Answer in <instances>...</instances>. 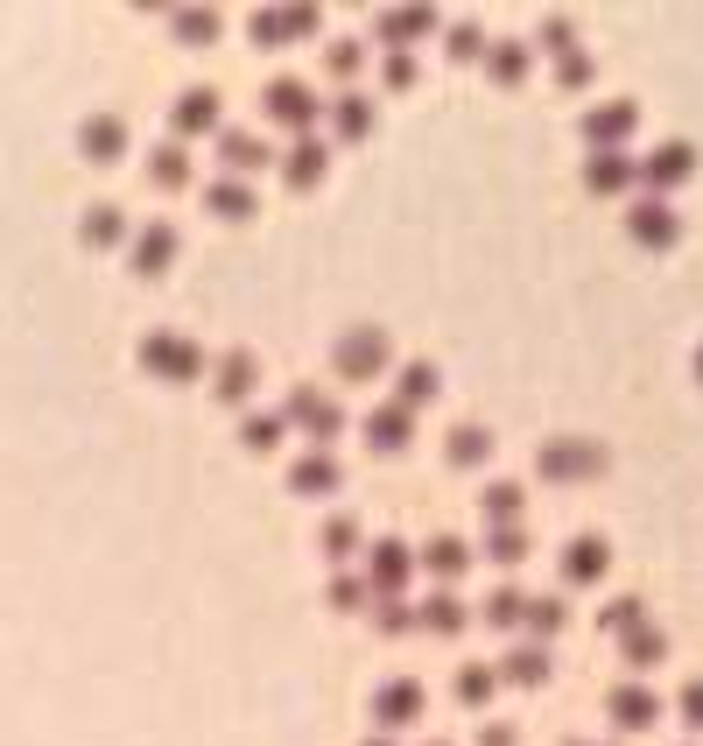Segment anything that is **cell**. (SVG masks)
Here are the masks:
<instances>
[{
  "mask_svg": "<svg viewBox=\"0 0 703 746\" xmlns=\"http://www.w3.org/2000/svg\"><path fill=\"white\" fill-rule=\"evenodd\" d=\"M486 64H492V78H506V85H520V78H528V50H514V42H500V50H492Z\"/></svg>",
  "mask_w": 703,
  "mask_h": 746,
  "instance_id": "10",
  "label": "cell"
},
{
  "mask_svg": "<svg viewBox=\"0 0 703 746\" xmlns=\"http://www.w3.org/2000/svg\"><path fill=\"white\" fill-rule=\"evenodd\" d=\"M662 648H668V641L654 634V626H633V641H626V662H633V669H654V662H662Z\"/></svg>",
  "mask_w": 703,
  "mask_h": 746,
  "instance_id": "8",
  "label": "cell"
},
{
  "mask_svg": "<svg viewBox=\"0 0 703 746\" xmlns=\"http://www.w3.org/2000/svg\"><path fill=\"white\" fill-rule=\"evenodd\" d=\"M401 571H409V557H401V549H380V577H387V585H394Z\"/></svg>",
  "mask_w": 703,
  "mask_h": 746,
  "instance_id": "20",
  "label": "cell"
},
{
  "mask_svg": "<svg viewBox=\"0 0 703 746\" xmlns=\"http://www.w3.org/2000/svg\"><path fill=\"white\" fill-rule=\"evenodd\" d=\"M542 36H549V50H556V57H563V50H570V42H577V28H570V22H563V14H556V22H549V28H542Z\"/></svg>",
  "mask_w": 703,
  "mask_h": 746,
  "instance_id": "19",
  "label": "cell"
},
{
  "mask_svg": "<svg viewBox=\"0 0 703 746\" xmlns=\"http://www.w3.org/2000/svg\"><path fill=\"white\" fill-rule=\"evenodd\" d=\"M429 563H437L443 577H457V571H465V549H457V543H437V549H429Z\"/></svg>",
  "mask_w": 703,
  "mask_h": 746,
  "instance_id": "16",
  "label": "cell"
},
{
  "mask_svg": "<svg viewBox=\"0 0 703 746\" xmlns=\"http://www.w3.org/2000/svg\"><path fill=\"white\" fill-rule=\"evenodd\" d=\"M612 711H619V719H626V725H648V719H654V697H648V691H640V683H626V691H619V697H612Z\"/></svg>",
  "mask_w": 703,
  "mask_h": 746,
  "instance_id": "9",
  "label": "cell"
},
{
  "mask_svg": "<svg viewBox=\"0 0 703 746\" xmlns=\"http://www.w3.org/2000/svg\"><path fill=\"white\" fill-rule=\"evenodd\" d=\"M605 557H612V543L585 535V543H577L570 557H563V577H570V585H598V577H605Z\"/></svg>",
  "mask_w": 703,
  "mask_h": 746,
  "instance_id": "6",
  "label": "cell"
},
{
  "mask_svg": "<svg viewBox=\"0 0 703 746\" xmlns=\"http://www.w3.org/2000/svg\"><path fill=\"white\" fill-rule=\"evenodd\" d=\"M690 170H696V148L690 141H668V148H654L648 162H640V184L654 190V198H662V190H676V184H690Z\"/></svg>",
  "mask_w": 703,
  "mask_h": 746,
  "instance_id": "3",
  "label": "cell"
},
{
  "mask_svg": "<svg viewBox=\"0 0 703 746\" xmlns=\"http://www.w3.org/2000/svg\"><path fill=\"white\" fill-rule=\"evenodd\" d=\"M506 676H514V683H542V676H549V662H542V648H520V655H514V662H506Z\"/></svg>",
  "mask_w": 703,
  "mask_h": 746,
  "instance_id": "11",
  "label": "cell"
},
{
  "mask_svg": "<svg viewBox=\"0 0 703 746\" xmlns=\"http://www.w3.org/2000/svg\"><path fill=\"white\" fill-rule=\"evenodd\" d=\"M520 599H528V592H492L486 620H492V626H500V620H520V613H528V606H520Z\"/></svg>",
  "mask_w": 703,
  "mask_h": 746,
  "instance_id": "12",
  "label": "cell"
},
{
  "mask_svg": "<svg viewBox=\"0 0 703 746\" xmlns=\"http://www.w3.org/2000/svg\"><path fill=\"white\" fill-rule=\"evenodd\" d=\"M556 78H563V85H591V57H585V50H563Z\"/></svg>",
  "mask_w": 703,
  "mask_h": 746,
  "instance_id": "14",
  "label": "cell"
},
{
  "mask_svg": "<svg viewBox=\"0 0 703 746\" xmlns=\"http://www.w3.org/2000/svg\"><path fill=\"white\" fill-rule=\"evenodd\" d=\"M486 514H492V521H500V514H520V494H514V486H492V494H486Z\"/></svg>",
  "mask_w": 703,
  "mask_h": 746,
  "instance_id": "17",
  "label": "cell"
},
{
  "mask_svg": "<svg viewBox=\"0 0 703 746\" xmlns=\"http://www.w3.org/2000/svg\"><path fill=\"white\" fill-rule=\"evenodd\" d=\"M696 381H703V346H696Z\"/></svg>",
  "mask_w": 703,
  "mask_h": 746,
  "instance_id": "22",
  "label": "cell"
},
{
  "mask_svg": "<svg viewBox=\"0 0 703 746\" xmlns=\"http://www.w3.org/2000/svg\"><path fill=\"white\" fill-rule=\"evenodd\" d=\"M633 127H640V107H633V99H605V107H591V113H585V141H591V156H605V148L619 156Z\"/></svg>",
  "mask_w": 703,
  "mask_h": 746,
  "instance_id": "2",
  "label": "cell"
},
{
  "mask_svg": "<svg viewBox=\"0 0 703 746\" xmlns=\"http://www.w3.org/2000/svg\"><path fill=\"white\" fill-rule=\"evenodd\" d=\"M478 458H486V430H465L457 437V465H478Z\"/></svg>",
  "mask_w": 703,
  "mask_h": 746,
  "instance_id": "18",
  "label": "cell"
},
{
  "mask_svg": "<svg viewBox=\"0 0 703 746\" xmlns=\"http://www.w3.org/2000/svg\"><path fill=\"white\" fill-rule=\"evenodd\" d=\"M626 184H633V162H626V156H612V148L585 162V190H591V198H619Z\"/></svg>",
  "mask_w": 703,
  "mask_h": 746,
  "instance_id": "5",
  "label": "cell"
},
{
  "mask_svg": "<svg viewBox=\"0 0 703 746\" xmlns=\"http://www.w3.org/2000/svg\"><path fill=\"white\" fill-rule=\"evenodd\" d=\"M528 620L542 626V634H556V626H563V599H535V606H528Z\"/></svg>",
  "mask_w": 703,
  "mask_h": 746,
  "instance_id": "15",
  "label": "cell"
},
{
  "mask_svg": "<svg viewBox=\"0 0 703 746\" xmlns=\"http://www.w3.org/2000/svg\"><path fill=\"white\" fill-rule=\"evenodd\" d=\"M626 233H633L640 247H676L682 240V219L668 212V198H640L633 212H626Z\"/></svg>",
  "mask_w": 703,
  "mask_h": 746,
  "instance_id": "4",
  "label": "cell"
},
{
  "mask_svg": "<svg viewBox=\"0 0 703 746\" xmlns=\"http://www.w3.org/2000/svg\"><path fill=\"white\" fill-rule=\"evenodd\" d=\"M605 465H612V451H605V444H591V437H556V444H542V472H549L556 486L598 480Z\"/></svg>",
  "mask_w": 703,
  "mask_h": 746,
  "instance_id": "1",
  "label": "cell"
},
{
  "mask_svg": "<svg viewBox=\"0 0 703 746\" xmlns=\"http://www.w3.org/2000/svg\"><path fill=\"white\" fill-rule=\"evenodd\" d=\"M492 557H500V563H520V557H528V535H520V529H500V535H492Z\"/></svg>",
  "mask_w": 703,
  "mask_h": 746,
  "instance_id": "13",
  "label": "cell"
},
{
  "mask_svg": "<svg viewBox=\"0 0 703 746\" xmlns=\"http://www.w3.org/2000/svg\"><path fill=\"white\" fill-rule=\"evenodd\" d=\"M682 711H690V719L703 725V683H690V691H682Z\"/></svg>",
  "mask_w": 703,
  "mask_h": 746,
  "instance_id": "21",
  "label": "cell"
},
{
  "mask_svg": "<svg viewBox=\"0 0 703 746\" xmlns=\"http://www.w3.org/2000/svg\"><path fill=\"white\" fill-rule=\"evenodd\" d=\"M640 620H648V606H640V599H605V613H598L605 634H633Z\"/></svg>",
  "mask_w": 703,
  "mask_h": 746,
  "instance_id": "7",
  "label": "cell"
}]
</instances>
